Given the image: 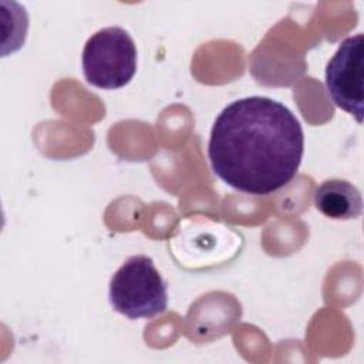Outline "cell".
<instances>
[{
    "instance_id": "cell-1",
    "label": "cell",
    "mask_w": 364,
    "mask_h": 364,
    "mask_svg": "<svg viewBox=\"0 0 364 364\" xmlns=\"http://www.w3.org/2000/svg\"><path fill=\"white\" fill-rule=\"evenodd\" d=\"M304 134L296 115L269 97H245L226 105L210 129L213 172L249 195H270L297 173Z\"/></svg>"
},
{
    "instance_id": "cell-2",
    "label": "cell",
    "mask_w": 364,
    "mask_h": 364,
    "mask_svg": "<svg viewBox=\"0 0 364 364\" xmlns=\"http://www.w3.org/2000/svg\"><path fill=\"white\" fill-rule=\"evenodd\" d=\"M109 303L128 318H151L168 307V286L151 257H128L109 282Z\"/></svg>"
},
{
    "instance_id": "cell-3",
    "label": "cell",
    "mask_w": 364,
    "mask_h": 364,
    "mask_svg": "<svg viewBox=\"0 0 364 364\" xmlns=\"http://www.w3.org/2000/svg\"><path fill=\"white\" fill-rule=\"evenodd\" d=\"M81 64L88 84L104 90L121 88L136 71L135 43L124 28L104 27L87 40Z\"/></svg>"
},
{
    "instance_id": "cell-4",
    "label": "cell",
    "mask_w": 364,
    "mask_h": 364,
    "mask_svg": "<svg viewBox=\"0 0 364 364\" xmlns=\"http://www.w3.org/2000/svg\"><path fill=\"white\" fill-rule=\"evenodd\" d=\"M364 36L355 34L341 41L326 68V87L333 102L363 122Z\"/></svg>"
},
{
    "instance_id": "cell-5",
    "label": "cell",
    "mask_w": 364,
    "mask_h": 364,
    "mask_svg": "<svg viewBox=\"0 0 364 364\" xmlns=\"http://www.w3.org/2000/svg\"><path fill=\"white\" fill-rule=\"evenodd\" d=\"M314 205L324 216L338 220L355 219L363 212L360 191L344 179L324 181L314 192Z\"/></svg>"
}]
</instances>
